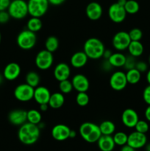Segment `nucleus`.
<instances>
[{"label": "nucleus", "mask_w": 150, "mask_h": 151, "mask_svg": "<svg viewBox=\"0 0 150 151\" xmlns=\"http://www.w3.org/2000/svg\"><path fill=\"white\" fill-rule=\"evenodd\" d=\"M41 134V129L37 125L25 122L21 125L18 131L19 141L26 145H32L38 140Z\"/></svg>", "instance_id": "obj_1"}, {"label": "nucleus", "mask_w": 150, "mask_h": 151, "mask_svg": "<svg viewBox=\"0 0 150 151\" xmlns=\"http://www.w3.org/2000/svg\"><path fill=\"white\" fill-rule=\"evenodd\" d=\"M105 47L102 41L97 38H90L85 41L83 45V52L88 59L98 60L102 58Z\"/></svg>", "instance_id": "obj_2"}, {"label": "nucleus", "mask_w": 150, "mask_h": 151, "mask_svg": "<svg viewBox=\"0 0 150 151\" xmlns=\"http://www.w3.org/2000/svg\"><path fill=\"white\" fill-rule=\"evenodd\" d=\"M79 133L81 137L88 143L97 142L101 136L99 125L91 122H85L81 124Z\"/></svg>", "instance_id": "obj_3"}, {"label": "nucleus", "mask_w": 150, "mask_h": 151, "mask_svg": "<svg viewBox=\"0 0 150 151\" xmlns=\"http://www.w3.org/2000/svg\"><path fill=\"white\" fill-rule=\"evenodd\" d=\"M7 12L10 18L17 20L24 19L29 15L27 1L24 0H13L9 5Z\"/></svg>", "instance_id": "obj_4"}, {"label": "nucleus", "mask_w": 150, "mask_h": 151, "mask_svg": "<svg viewBox=\"0 0 150 151\" xmlns=\"http://www.w3.org/2000/svg\"><path fill=\"white\" fill-rule=\"evenodd\" d=\"M37 42L35 32L29 29H24L19 32L16 38V43L19 48L23 50H30L34 48Z\"/></svg>", "instance_id": "obj_5"}, {"label": "nucleus", "mask_w": 150, "mask_h": 151, "mask_svg": "<svg viewBox=\"0 0 150 151\" xmlns=\"http://www.w3.org/2000/svg\"><path fill=\"white\" fill-rule=\"evenodd\" d=\"M48 0H28V13L31 17L41 18L48 10Z\"/></svg>", "instance_id": "obj_6"}, {"label": "nucleus", "mask_w": 150, "mask_h": 151, "mask_svg": "<svg viewBox=\"0 0 150 151\" xmlns=\"http://www.w3.org/2000/svg\"><path fill=\"white\" fill-rule=\"evenodd\" d=\"M35 63L37 68L41 70L45 71L50 69L54 63L53 53L46 50H43L38 52L35 56Z\"/></svg>", "instance_id": "obj_7"}, {"label": "nucleus", "mask_w": 150, "mask_h": 151, "mask_svg": "<svg viewBox=\"0 0 150 151\" xmlns=\"http://www.w3.org/2000/svg\"><path fill=\"white\" fill-rule=\"evenodd\" d=\"M35 88L30 86L27 83H21L18 85L13 91L15 98L20 102L26 103L33 99Z\"/></svg>", "instance_id": "obj_8"}, {"label": "nucleus", "mask_w": 150, "mask_h": 151, "mask_svg": "<svg viewBox=\"0 0 150 151\" xmlns=\"http://www.w3.org/2000/svg\"><path fill=\"white\" fill-rule=\"evenodd\" d=\"M130 42L131 39L129 38V33L125 31H119L116 32L112 40L113 47L115 50L119 52L127 50Z\"/></svg>", "instance_id": "obj_9"}, {"label": "nucleus", "mask_w": 150, "mask_h": 151, "mask_svg": "<svg viewBox=\"0 0 150 151\" xmlns=\"http://www.w3.org/2000/svg\"><path fill=\"white\" fill-rule=\"evenodd\" d=\"M108 16L110 20L116 24H120L125 20L126 16V12L124 7L120 5L117 2L113 3L109 7L107 10Z\"/></svg>", "instance_id": "obj_10"}, {"label": "nucleus", "mask_w": 150, "mask_h": 151, "mask_svg": "<svg viewBox=\"0 0 150 151\" xmlns=\"http://www.w3.org/2000/svg\"><path fill=\"white\" fill-rule=\"evenodd\" d=\"M127 84L126 73L122 71H116L113 72L110 76V86L115 91H122L126 88Z\"/></svg>", "instance_id": "obj_11"}, {"label": "nucleus", "mask_w": 150, "mask_h": 151, "mask_svg": "<svg viewBox=\"0 0 150 151\" xmlns=\"http://www.w3.org/2000/svg\"><path fill=\"white\" fill-rule=\"evenodd\" d=\"M146 143L147 137L145 134L135 131L128 135L127 145L135 148V150L144 147Z\"/></svg>", "instance_id": "obj_12"}, {"label": "nucleus", "mask_w": 150, "mask_h": 151, "mask_svg": "<svg viewBox=\"0 0 150 151\" xmlns=\"http://www.w3.org/2000/svg\"><path fill=\"white\" fill-rule=\"evenodd\" d=\"M71 83L74 89L76 90L77 92H87L89 89V80L83 74L75 75L72 78Z\"/></svg>", "instance_id": "obj_13"}, {"label": "nucleus", "mask_w": 150, "mask_h": 151, "mask_svg": "<svg viewBox=\"0 0 150 151\" xmlns=\"http://www.w3.org/2000/svg\"><path fill=\"white\" fill-rule=\"evenodd\" d=\"M139 120V116L136 111L132 109H126L121 114V122L126 128H135Z\"/></svg>", "instance_id": "obj_14"}, {"label": "nucleus", "mask_w": 150, "mask_h": 151, "mask_svg": "<svg viewBox=\"0 0 150 151\" xmlns=\"http://www.w3.org/2000/svg\"><path fill=\"white\" fill-rule=\"evenodd\" d=\"M71 128L64 124H57L51 129V136L57 141L63 142L69 139Z\"/></svg>", "instance_id": "obj_15"}, {"label": "nucleus", "mask_w": 150, "mask_h": 151, "mask_svg": "<svg viewBox=\"0 0 150 151\" xmlns=\"http://www.w3.org/2000/svg\"><path fill=\"white\" fill-rule=\"evenodd\" d=\"M21 69L19 63L16 62H11L7 63L3 71V76L4 79L9 81H13L17 79L21 75Z\"/></svg>", "instance_id": "obj_16"}, {"label": "nucleus", "mask_w": 150, "mask_h": 151, "mask_svg": "<svg viewBox=\"0 0 150 151\" xmlns=\"http://www.w3.org/2000/svg\"><path fill=\"white\" fill-rule=\"evenodd\" d=\"M86 16L90 20L97 21L101 17L103 13V9L101 4L96 1H91L85 8Z\"/></svg>", "instance_id": "obj_17"}, {"label": "nucleus", "mask_w": 150, "mask_h": 151, "mask_svg": "<svg viewBox=\"0 0 150 151\" xmlns=\"http://www.w3.org/2000/svg\"><path fill=\"white\" fill-rule=\"evenodd\" d=\"M54 78L57 81L69 79L71 75V68L68 63L61 62L56 65L53 72Z\"/></svg>", "instance_id": "obj_18"}, {"label": "nucleus", "mask_w": 150, "mask_h": 151, "mask_svg": "<svg viewBox=\"0 0 150 151\" xmlns=\"http://www.w3.org/2000/svg\"><path fill=\"white\" fill-rule=\"evenodd\" d=\"M51 94L48 88L44 86H38L34 89L33 99L38 105L48 104Z\"/></svg>", "instance_id": "obj_19"}, {"label": "nucleus", "mask_w": 150, "mask_h": 151, "mask_svg": "<svg viewBox=\"0 0 150 151\" xmlns=\"http://www.w3.org/2000/svg\"><path fill=\"white\" fill-rule=\"evenodd\" d=\"M26 111L24 109H15L10 112L8 115V120L12 125L21 126L27 122Z\"/></svg>", "instance_id": "obj_20"}, {"label": "nucleus", "mask_w": 150, "mask_h": 151, "mask_svg": "<svg viewBox=\"0 0 150 151\" xmlns=\"http://www.w3.org/2000/svg\"><path fill=\"white\" fill-rule=\"evenodd\" d=\"M88 60V56L83 51H78L74 53L70 59V63L74 68L80 69L87 64Z\"/></svg>", "instance_id": "obj_21"}, {"label": "nucleus", "mask_w": 150, "mask_h": 151, "mask_svg": "<svg viewBox=\"0 0 150 151\" xmlns=\"http://www.w3.org/2000/svg\"><path fill=\"white\" fill-rule=\"evenodd\" d=\"M99 148L101 151H113L116 144L112 136L101 135L97 141Z\"/></svg>", "instance_id": "obj_22"}, {"label": "nucleus", "mask_w": 150, "mask_h": 151, "mask_svg": "<svg viewBox=\"0 0 150 151\" xmlns=\"http://www.w3.org/2000/svg\"><path fill=\"white\" fill-rule=\"evenodd\" d=\"M65 103V96L63 93L54 92L50 96L49 100V106L51 109H57L61 108Z\"/></svg>", "instance_id": "obj_23"}, {"label": "nucleus", "mask_w": 150, "mask_h": 151, "mask_svg": "<svg viewBox=\"0 0 150 151\" xmlns=\"http://www.w3.org/2000/svg\"><path fill=\"white\" fill-rule=\"evenodd\" d=\"M107 60L113 68L124 67L126 60V55L120 52H116L113 53Z\"/></svg>", "instance_id": "obj_24"}, {"label": "nucleus", "mask_w": 150, "mask_h": 151, "mask_svg": "<svg viewBox=\"0 0 150 151\" xmlns=\"http://www.w3.org/2000/svg\"><path fill=\"white\" fill-rule=\"evenodd\" d=\"M129 55L135 58L140 57L144 53V46L140 41H131L127 48Z\"/></svg>", "instance_id": "obj_25"}, {"label": "nucleus", "mask_w": 150, "mask_h": 151, "mask_svg": "<svg viewBox=\"0 0 150 151\" xmlns=\"http://www.w3.org/2000/svg\"><path fill=\"white\" fill-rule=\"evenodd\" d=\"M101 135L112 136L116 131V125L110 120H104L99 125Z\"/></svg>", "instance_id": "obj_26"}, {"label": "nucleus", "mask_w": 150, "mask_h": 151, "mask_svg": "<svg viewBox=\"0 0 150 151\" xmlns=\"http://www.w3.org/2000/svg\"><path fill=\"white\" fill-rule=\"evenodd\" d=\"M26 117H27V122L34 125H38L40 122L42 121V115L40 111L36 109H30L26 111Z\"/></svg>", "instance_id": "obj_27"}, {"label": "nucleus", "mask_w": 150, "mask_h": 151, "mask_svg": "<svg viewBox=\"0 0 150 151\" xmlns=\"http://www.w3.org/2000/svg\"><path fill=\"white\" fill-rule=\"evenodd\" d=\"M43 27L41 18L31 17L26 23V29L33 32H37L41 29Z\"/></svg>", "instance_id": "obj_28"}, {"label": "nucleus", "mask_w": 150, "mask_h": 151, "mask_svg": "<svg viewBox=\"0 0 150 151\" xmlns=\"http://www.w3.org/2000/svg\"><path fill=\"white\" fill-rule=\"evenodd\" d=\"M126 77L128 83L135 85V84L139 83V81H141V72H140L138 69L134 68V69L127 70V72H126Z\"/></svg>", "instance_id": "obj_29"}, {"label": "nucleus", "mask_w": 150, "mask_h": 151, "mask_svg": "<svg viewBox=\"0 0 150 151\" xmlns=\"http://www.w3.org/2000/svg\"><path fill=\"white\" fill-rule=\"evenodd\" d=\"M25 81H26V83H27L30 86L36 88L39 86L40 82H41V77L36 72L31 71L26 75Z\"/></svg>", "instance_id": "obj_30"}, {"label": "nucleus", "mask_w": 150, "mask_h": 151, "mask_svg": "<svg viewBox=\"0 0 150 151\" xmlns=\"http://www.w3.org/2000/svg\"><path fill=\"white\" fill-rule=\"evenodd\" d=\"M59 47V40L57 37L51 36L48 37L45 41V50H48L51 53H54L57 50Z\"/></svg>", "instance_id": "obj_31"}, {"label": "nucleus", "mask_w": 150, "mask_h": 151, "mask_svg": "<svg viewBox=\"0 0 150 151\" xmlns=\"http://www.w3.org/2000/svg\"><path fill=\"white\" fill-rule=\"evenodd\" d=\"M124 9L127 14H135L139 11L140 4L136 0H127L124 5Z\"/></svg>", "instance_id": "obj_32"}, {"label": "nucleus", "mask_w": 150, "mask_h": 151, "mask_svg": "<svg viewBox=\"0 0 150 151\" xmlns=\"http://www.w3.org/2000/svg\"><path fill=\"white\" fill-rule=\"evenodd\" d=\"M114 142L116 145L124 146L127 144L128 135L124 132L119 131V132L114 133V135L113 137Z\"/></svg>", "instance_id": "obj_33"}, {"label": "nucleus", "mask_w": 150, "mask_h": 151, "mask_svg": "<svg viewBox=\"0 0 150 151\" xmlns=\"http://www.w3.org/2000/svg\"><path fill=\"white\" fill-rule=\"evenodd\" d=\"M59 89L61 93L63 94H70L74 89L73 85H72L71 81H69V79L64 80L59 82Z\"/></svg>", "instance_id": "obj_34"}, {"label": "nucleus", "mask_w": 150, "mask_h": 151, "mask_svg": "<svg viewBox=\"0 0 150 151\" xmlns=\"http://www.w3.org/2000/svg\"><path fill=\"white\" fill-rule=\"evenodd\" d=\"M90 101V97L87 92H78L76 96V103L80 107L88 106Z\"/></svg>", "instance_id": "obj_35"}, {"label": "nucleus", "mask_w": 150, "mask_h": 151, "mask_svg": "<svg viewBox=\"0 0 150 151\" xmlns=\"http://www.w3.org/2000/svg\"><path fill=\"white\" fill-rule=\"evenodd\" d=\"M135 129L138 132L146 134L148 132L149 129V125L148 121L139 119L136 123V125H135Z\"/></svg>", "instance_id": "obj_36"}, {"label": "nucleus", "mask_w": 150, "mask_h": 151, "mask_svg": "<svg viewBox=\"0 0 150 151\" xmlns=\"http://www.w3.org/2000/svg\"><path fill=\"white\" fill-rule=\"evenodd\" d=\"M128 33L131 41H141L143 37V32L139 28H132Z\"/></svg>", "instance_id": "obj_37"}, {"label": "nucleus", "mask_w": 150, "mask_h": 151, "mask_svg": "<svg viewBox=\"0 0 150 151\" xmlns=\"http://www.w3.org/2000/svg\"><path fill=\"white\" fill-rule=\"evenodd\" d=\"M135 58H136L133 57L130 55L129 56H126V60H125L124 66V69H126V70H129V69L135 68V65L137 63V60Z\"/></svg>", "instance_id": "obj_38"}, {"label": "nucleus", "mask_w": 150, "mask_h": 151, "mask_svg": "<svg viewBox=\"0 0 150 151\" xmlns=\"http://www.w3.org/2000/svg\"><path fill=\"white\" fill-rule=\"evenodd\" d=\"M10 19V16L8 12H7V10L0 11V24H6L7 22H8Z\"/></svg>", "instance_id": "obj_39"}, {"label": "nucleus", "mask_w": 150, "mask_h": 151, "mask_svg": "<svg viewBox=\"0 0 150 151\" xmlns=\"http://www.w3.org/2000/svg\"><path fill=\"white\" fill-rule=\"evenodd\" d=\"M143 99L147 105H150V84H149L144 89Z\"/></svg>", "instance_id": "obj_40"}, {"label": "nucleus", "mask_w": 150, "mask_h": 151, "mask_svg": "<svg viewBox=\"0 0 150 151\" xmlns=\"http://www.w3.org/2000/svg\"><path fill=\"white\" fill-rule=\"evenodd\" d=\"M135 69H138L140 72H145L148 71V64L146 62L142 61H137L136 65H135Z\"/></svg>", "instance_id": "obj_41"}, {"label": "nucleus", "mask_w": 150, "mask_h": 151, "mask_svg": "<svg viewBox=\"0 0 150 151\" xmlns=\"http://www.w3.org/2000/svg\"><path fill=\"white\" fill-rule=\"evenodd\" d=\"M11 0H0V11L7 10Z\"/></svg>", "instance_id": "obj_42"}, {"label": "nucleus", "mask_w": 150, "mask_h": 151, "mask_svg": "<svg viewBox=\"0 0 150 151\" xmlns=\"http://www.w3.org/2000/svg\"><path fill=\"white\" fill-rule=\"evenodd\" d=\"M49 4L53 6H59L63 4L66 1V0H48Z\"/></svg>", "instance_id": "obj_43"}, {"label": "nucleus", "mask_w": 150, "mask_h": 151, "mask_svg": "<svg viewBox=\"0 0 150 151\" xmlns=\"http://www.w3.org/2000/svg\"><path fill=\"white\" fill-rule=\"evenodd\" d=\"M144 115H145V118L146 121L150 122V105H148L147 108L146 109L145 112H144Z\"/></svg>", "instance_id": "obj_44"}, {"label": "nucleus", "mask_w": 150, "mask_h": 151, "mask_svg": "<svg viewBox=\"0 0 150 151\" xmlns=\"http://www.w3.org/2000/svg\"><path fill=\"white\" fill-rule=\"evenodd\" d=\"M112 54H113V52H112L111 50H106V49H105V50H104V53H103L102 58H104L105 59V60H108V58L110 57V55H111Z\"/></svg>", "instance_id": "obj_45"}, {"label": "nucleus", "mask_w": 150, "mask_h": 151, "mask_svg": "<svg viewBox=\"0 0 150 151\" xmlns=\"http://www.w3.org/2000/svg\"><path fill=\"white\" fill-rule=\"evenodd\" d=\"M120 151H136L135 148L132 147L131 146L128 145L127 144L125 145L122 146L121 149Z\"/></svg>", "instance_id": "obj_46"}, {"label": "nucleus", "mask_w": 150, "mask_h": 151, "mask_svg": "<svg viewBox=\"0 0 150 151\" xmlns=\"http://www.w3.org/2000/svg\"><path fill=\"white\" fill-rule=\"evenodd\" d=\"M49 104H41L39 105V110L40 111L45 112L46 111L49 109Z\"/></svg>", "instance_id": "obj_47"}, {"label": "nucleus", "mask_w": 150, "mask_h": 151, "mask_svg": "<svg viewBox=\"0 0 150 151\" xmlns=\"http://www.w3.org/2000/svg\"><path fill=\"white\" fill-rule=\"evenodd\" d=\"M103 68L104 69V70L109 71L110 69H112V68H113V66L110 64V63L108 62V60H105V63H104V64H103Z\"/></svg>", "instance_id": "obj_48"}, {"label": "nucleus", "mask_w": 150, "mask_h": 151, "mask_svg": "<svg viewBox=\"0 0 150 151\" xmlns=\"http://www.w3.org/2000/svg\"><path fill=\"white\" fill-rule=\"evenodd\" d=\"M76 136V132L75 131H74V130H71V131H70V135H69V138L71 139H73V138H75Z\"/></svg>", "instance_id": "obj_49"}, {"label": "nucleus", "mask_w": 150, "mask_h": 151, "mask_svg": "<svg viewBox=\"0 0 150 151\" xmlns=\"http://www.w3.org/2000/svg\"><path fill=\"white\" fill-rule=\"evenodd\" d=\"M126 1H127V0H118L116 2H117L119 4H120V5L124 7V5H125V4H126Z\"/></svg>", "instance_id": "obj_50"}, {"label": "nucleus", "mask_w": 150, "mask_h": 151, "mask_svg": "<svg viewBox=\"0 0 150 151\" xmlns=\"http://www.w3.org/2000/svg\"><path fill=\"white\" fill-rule=\"evenodd\" d=\"M146 81L149 84H150V69L147 71L146 73Z\"/></svg>", "instance_id": "obj_51"}, {"label": "nucleus", "mask_w": 150, "mask_h": 151, "mask_svg": "<svg viewBox=\"0 0 150 151\" xmlns=\"http://www.w3.org/2000/svg\"><path fill=\"white\" fill-rule=\"evenodd\" d=\"M146 151H150V142L146 144Z\"/></svg>", "instance_id": "obj_52"}, {"label": "nucleus", "mask_w": 150, "mask_h": 151, "mask_svg": "<svg viewBox=\"0 0 150 151\" xmlns=\"http://www.w3.org/2000/svg\"><path fill=\"white\" fill-rule=\"evenodd\" d=\"M3 78H4V76H3V75H1V74H0V84H1V83H2Z\"/></svg>", "instance_id": "obj_53"}, {"label": "nucleus", "mask_w": 150, "mask_h": 151, "mask_svg": "<svg viewBox=\"0 0 150 151\" xmlns=\"http://www.w3.org/2000/svg\"><path fill=\"white\" fill-rule=\"evenodd\" d=\"M1 41V32H0V43Z\"/></svg>", "instance_id": "obj_54"}, {"label": "nucleus", "mask_w": 150, "mask_h": 151, "mask_svg": "<svg viewBox=\"0 0 150 151\" xmlns=\"http://www.w3.org/2000/svg\"><path fill=\"white\" fill-rule=\"evenodd\" d=\"M149 65H150V55H149Z\"/></svg>", "instance_id": "obj_55"}, {"label": "nucleus", "mask_w": 150, "mask_h": 151, "mask_svg": "<svg viewBox=\"0 0 150 151\" xmlns=\"http://www.w3.org/2000/svg\"><path fill=\"white\" fill-rule=\"evenodd\" d=\"M11 1H13V0H11Z\"/></svg>", "instance_id": "obj_56"}]
</instances>
